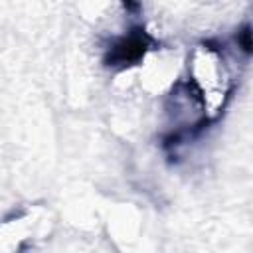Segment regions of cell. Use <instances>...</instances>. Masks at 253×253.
I'll list each match as a JSON object with an SVG mask.
<instances>
[{
    "label": "cell",
    "mask_w": 253,
    "mask_h": 253,
    "mask_svg": "<svg viewBox=\"0 0 253 253\" xmlns=\"http://www.w3.org/2000/svg\"><path fill=\"white\" fill-rule=\"evenodd\" d=\"M125 6L128 10H136V0H125Z\"/></svg>",
    "instance_id": "4"
},
{
    "label": "cell",
    "mask_w": 253,
    "mask_h": 253,
    "mask_svg": "<svg viewBox=\"0 0 253 253\" xmlns=\"http://www.w3.org/2000/svg\"><path fill=\"white\" fill-rule=\"evenodd\" d=\"M192 77L208 115L219 113L231 89V79L221 53L211 45H200L192 53Z\"/></svg>",
    "instance_id": "1"
},
{
    "label": "cell",
    "mask_w": 253,
    "mask_h": 253,
    "mask_svg": "<svg viewBox=\"0 0 253 253\" xmlns=\"http://www.w3.org/2000/svg\"><path fill=\"white\" fill-rule=\"evenodd\" d=\"M237 40H239V45H241L245 51H251V53H253V16H249V20H247L245 26L241 28Z\"/></svg>",
    "instance_id": "3"
},
{
    "label": "cell",
    "mask_w": 253,
    "mask_h": 253,
    "mask_svg": "<svg viewBox=\"0 0 253 253\" xmlns=\"http://www.w3.org/2000/svg\"><path fill=\"white\" fill-rule=\"evenodd\" d=\"M146 47V40L142 34H134V36H128L125 40H121L113 49H111V63H128V61H134L136 57L142 55Z\"/></svg>",
    "instance_id": "2"
}]
</instances>
